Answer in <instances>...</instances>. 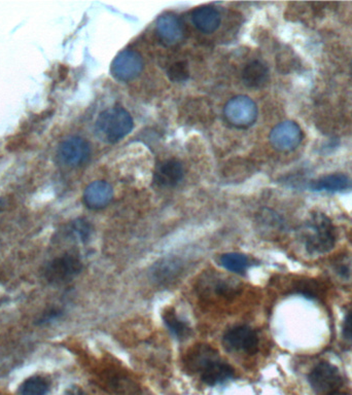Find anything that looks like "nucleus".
Instances as JSON below:
<instances>
[{
  "label": "nucleus",
  "mask_w": 352,
  "mask_h": 395,
  "mask_svg": "<svg viewBox=\"0 0 352 395\" xmlns=\"http://www.w3.org/2000/svg\"><path fill=\"white\" fill-rule=\"evenodd\" d=\"M211 349H201L193 354L191 359L194 370L200 373L201 380L209 386L217 385L228 381L234 375V370L230 364L217 359Z\"/></svg>",
  "instance_id": "obj_3"
},
{
  "label": "nucleus",
  "mask_w": 352,
  "mask_h": 395,
  "mask_svg": "<svg viewBox=\"0 0 352 395\" xmlns=\"http://www.w3.org/2000/svg\"><path fill=\"white\" fill-rule=\"evenodd\" d=\"M309 189L313 192H323V193H345L351 191L352 180L345 174H329L313 180L309 185Z\"/></svg>",
  "instance_id": "obj_14"
},
{
  "label": "nucleus",
  "mask_w": 352,
  "mask_h": 395,
  "mask_svg": "<svg viewBox=\"0 0 352 395\" xmlns=\"http://www.w3.org/2000/svg\"><path fill=\"white\" fill-rule=\"evenodd\" d=\"M167 75L170 81L174 82V83H183V82H185L189 79V66H188L185 62H176V63L172 64L169 67Z\"/></svg>",
  "instance_id": "obj_21"
},
{
  "label": "nucleus",
  "mask_w": 352,
  "mask_h": 395,
  "mask_svg": "<svg viewBox=\"0 0 352 395\" xmlns=\"http://www.w3.org/2000/svg\"><path fill=\"white\" fill-rule=\"evenodd\" d=\"M328 395H349V394H343V392H330V394Z\"/></svg>",
  "instance_id": "obj_24"
},
{
  "label": "nucleus",
  "mask_w": 352,
  "mask_h": 395,
  "mask_svg": "<svg viewBox=\"0 0 352 395\" xmlns=\"http://www.w3.org/2000/svg\"><path fill=\"white\" fill-rule=\"evenodd\" d=\"M83 269V263L77 256L64 254L47 263L45 277L49 284H63L71 281Z\"/></svg>",
  "instance_id": "obj_5"
},
{
  "label": "nucleus",
  "mask_w": 352,
  "mask_h": 395,
  "mask_svg": "<svg viewBox=\"0 0 352 395\" xmlns=\"http://www.w3.org/2000/svg\"><path fill=\"white\" fill-rule=\"evenodd\" d=\"M133 118L126 109L112 107L99 114L95 124L97 136L107 144H116L133 129Z\"/></svg>",
  "instance_id": "obj_2"
},
{
  "label": "nucleus",
  "mask_w": 352,
  "mask_h": 395,
  "mask_svg": "<svg viewBox=\"0 0 352 395\" xmlns=\"http://www.w3.org/2000/svg\"><path fill=\"white\" fill-rule=\"evenodd\" d=\"M224 345L230 351L254 354L258 350V334L247 325H239L224 334Z\"/></svg>",
  "instance_id": "obj_10"
},
{
  "label": "nucleus",
  "mask_w": 352,
  "mask_h": 395,
  "mask_svg": "<svg viewBox=\"0 0 352 395\" xmlns=\"http://www.w3.org/2000/svg\"><path fill=\"white\" fill-rule=\"evenodd\" d=\"M157 33L160 40L168 45H176L183 38L181 21L172 14L162 15L157 21Z\"/></svg>",
  "instance_id": "obj_13"
},
{
  "label": "nucleus",
  "mask_w": 352,
  "mask_h": 395,
  "mask_svg": "<svg viewBox=\"0 0 352 395\" xmlns=\"http://www.w3.org/2000/svg\"><path fill=\"white\" fill-rule=\"evenodd\" d=\"M185 263L176 256H168L158 261L151 270L152 279L158 286H169L181 277Z\"/></svg>",
  "instance_id": "obj_11"
},
{
  "label": "nucleus",
  "mask_w": 352,
  "mask_h": 395,
  "mask_svg": "<svg viewBox=\"0 0 352 395\" xmlns=\"http://www.w3.org/2000/svg\"><path fill=\"white\" fill-rule=\"evenodd\" d=\"M220 265L224 269L234 273H243L247 270L250 262L244 254H226L222 256L220 260Z\"/></svg>",
  "instance_id": "obj_19"
},
{
  "label": "nucleus",
  "mask_w": 352,
  "mask_h": 395,
  "mask_svg": "<svg viewBox=\"0 0 352 395\" xmlns=\"http://www.w3.org/2000/svg\"><path fill=\"white\" fill-rule=\"evenodd\" d=\"M144 69V60L138 52L125 49L121 52L110 66L112 77L120 82H130L139 77Z\"/></svg>",
  "instance_id": "obj_8"
},
{
  "label": "nucleus",
  "mask_w": 352,
  "mask_h": 395,
  "mask_svg": "<svg viewBox=\"0 0 352 395\" xmlns=\"http://www.w3.org/2000/svg\"><path fill=\"white\" fill-rule=\"evenodd\" d=\"M192 21L199 31L203 33H213L219 28L222 18L215 8L201 6L194 10Z\"/></svg>",
  "instance_id": "obj_16"
},
{
  "label": "nucleus",
  "mask_w": 352,
  "mask_h": 395,
  "mask_svg": "<svg viewBox=\"0 0 352 395\" xmlns=\"http://www.w3.org/2000/svg\"><path fill=\"white\" fill-rule=\"evenodd\" d=\"M311 387L319 394H330L340 388L343 377L340 371L330 362H321L312 369L308 375Z\"/></svg>",
  "instance_id": "obj_7"
},
{
  "label": "nucleus",
  "mask_w": 352,
  "mask_h": 395,
  "mask_svg": "<svg viewBox=\"0 0 352 395\" xmlns=\"http://www.w3.org/2000/svg\"><path fill=\"white\" fill-rule=\"evenodd\" d=\"M303 140V131L297 123L286 121L272 129L270 142L280 152H291L296 150Z\"/></svg>",
  "instance_id": "obj_9"
},
{
  "label": "nucleus",
  "mask_w": 352,
  "mask_h": 395,
  "mask_svg": "<svg viewBox=\"0 0 352 395\" xmlns=\"http://www.w3.org/2000/svg\"><path fill=\"white\" fill-rule=\"evenodd\" d=\"M229 124L236 128H248L258 118L256 102L247 96H236L228 101L224 109Z\"/></svg>",
  "instance_id": "obj_4"
},
{
  "label": "nucleus",
  "mask_w": 352,
  "mask_h": 395,
  "mask_svg": "<svg viewBox=\"0 0 352 395\" xmlns=\"http://www.w3.org/2000/svg\"><path fill=\"white\" fill-rule=\"evenodd\" d=\"M183 164L177 160L170 159L162 162L155 172V181L158 185L164 187H176L183 179Z\"/></svg>",
  "instance_id": "obj_15"
},
{
  "label": "nucleus",
  "mask_w": 352,
  "mask_h": 395,
  "mask_svg": "<svg viewBox=\"0 0 352 395\" xmlns=\"http://www.w3.org/2000/svg\"><path fill=\"white\" fill-rule=\"evenodd\" d=\"M90 155V144L79 136L66 138L57 148L58 161L66 167L75 168L84 165Z\"/></svg>",
  "instance_id": "obj_6"
},
{
  "label": "nucleus",
  "mask_w": 352,
  "mask_h": 395,
  "mask_svg": "<svg viewBox=\"0 0 352 395\" xmlns=\"http://www.w3.org/2000/svg\"><path fill=\"white\" fill-rule=\"evenodd\" d=\"M343 336L352 342V311L345 317L343 323Z\"/></svg>",
  "instance_id": "obj_23"
},
{
  "label": "nucleus",
  "mask_w": 352,
  "mask_h": 395,
  "mask_svg": "<svg viewBox=\"0 0 352 395\" xmlns=\"http://www.w3.org/2000/svg\"><path fill=\"white\" fill-rule=\"evenodd\" d=\"M164 323L167 325L170 332L176 336L177 339H185L191 334V329L189 325L181 320L176 313L172 311H167L163 316Z\"/></svg>",
  "instance_id": "obj_18"
},
{
  "label": "nucleus",
  "mask_w": 352,
  "mask_h": 395,
  "mask_svg": "<svg viewBox=\"0 0 352 395\" xmlns=\"http://www.w3.org/2000/svg\"><path fill=\"white\" fill-rule=\"evenodd\" d=\"M1 202H2V200H1V199H0V206H1Z\"/></svg>",
  "instance_id": "obj_25"
},
{
  "label": "nucleus",
  "mask_w": 352,
  "mask_h": 395,
  "mask_svg": "<svg viewBox=\"0 0 352 395\" xmlns=\"http://www.w3.org/2000/svg\"><path fill=\"white\" fill-rule=\"evenodd\" d=\"M269 79L268 67L261 61H252L245 66L243 71L244 85L248 88L264 87Z\"/></svg>",
  "instance_id": "obj_17"
},
{
  "label": "nucleus",
  "mask_w": 352,
  "mask_h": 395,
  "mask_svg": "<svg viewBox=\"0 0 352 395\" xmlns=\"http://www.w3.org/2000/svg\"><path fill=\"white\" fill-rule=\"evenodd\" d=\"M49 384L42 377H31L26 380L19 389V395H47Z\"/></svg>",
  "instance_id": "obj_20"
},
{
  "label": "nucleus",
  "mask_w": 352,
  "mask_h": 395,
  "mask_svg": "<svg viewBox=\"0 0 352 395\" xmlns=\"http://www.w3.org/2000/svg\"><path fill=\"white\" fill-rule=\"evenodd\" d=\"M304 246L309 254H328L337 241V232L332 220L321 212L311 213L302 231Z\"/></svg>",
  "instance_id": "obj_1"
},
{
  "label": "nucleus",
  "mask_w": 352,
  "mask_h": 395,
  "mask_svg": "<svg viewBox=\"0 0 352 395\" xmlns=\"http://www.w3.org/2000/svg\"><path fill=\"white\" fill-rule=\"evenodd\" d=\"M72 230L75 236L83 242L87 241L90 238L91 233H92L91 224L85 219L75 220L72 224Z\"/></svg>",
  "instance_id": "obj_22"
},
{
  "label": "nucleus",
  "mask_w": 352,
  "mask_h": 395,
  "mask_svg": "<svg viewBox=\"0 0 352 395\" xmlns=\"http://www.w3.org/2000/svg\"><path fill=\"white\" fill-rule=\"evenodd\" d=\"M112 197H114V191L112 185L107 181L97 180L86 187L83 200L89 209L100 210L109 204Z\"/></svg>",
  "instance_id": "obj_12"
}]
</instances>
